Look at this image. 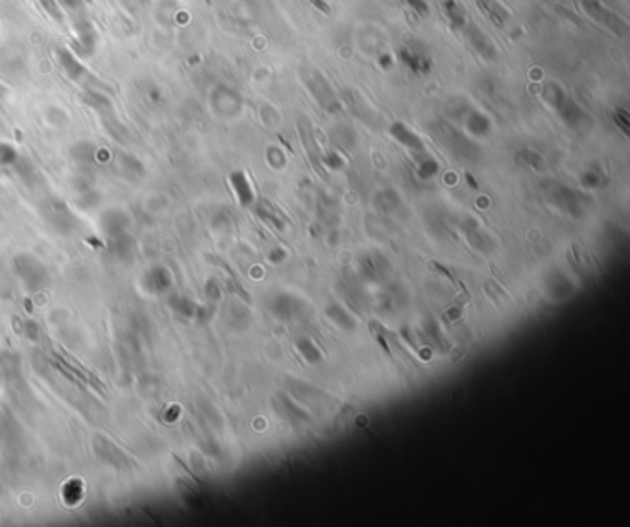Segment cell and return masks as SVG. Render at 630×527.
<instances>
[{
	"label": "cell",
	"instance_id": "1",
	"mask_svg": "<svg viewBox=\"0 0 630 527\" xmlns=\"http://www.w3.org/2000/svg\"><path fill=\"white\" fill-rule=\"evenodd\" d=\"M73 34H74V49L73 50L78 58H91L97 52L98 46V32L94 28L93 20L87 17H76L73 23Z\"/></svg>",
	"mask_w": 630,
	"mask_h": 527
},
{
	"label": "cell",
	"instance_id": "2",
	"mask_svg": "<svg viewBox=\"0 0 630 527\" xmlns=\"http://www.w3.org/2000/svg\"><path fill=\"white\" fill-rule=\"evenodd\" d=\"M56 61H58L59 68L63 70V74L69 77L70 82L74 83H85L87 80H91V74L85 68V65L80 61V58L67 46H58L56 49Z\"/></svg>",
	"mask_w": 630,
	"mask_h": 527
},
{
	"label": "cell",
	"instance_id": "3",
	"mask_svg": "<svg viewBox=\"0 0 630 527\" xmlns=\"http://www.w3.org/2000/svg\"><path fill=\"white\" fill-rule=\"evenodd\" d=\"M359 275L366 282H383L390 277V262L381 255H364L357 264Z\"/></svg>",
	"mask_w": 630,
	"mask_h": 527
},
{
	"label": "cell",
	"instance_id": "4",
	"mask_svg": "<svg viewBox=\"0 0 630 527\" xmlns=\"http://www.w3.org/2000/svg\"><path fill=\"white\" fill-rule=\"evenodd\" d=\"M272 312L278 319L292 321L303 312V303L298 297L290 296L287 291H281L272 299Z\"/></svg>",
	"mask_w": 630,
	"mask_h": 527
},
{
	"label": "cell",
	"instance_id": "5",
	"mask_svg": "<svg viewBox=\"0 0 630 527\" xmlns=\"http://www.w3.org/2000/svg\"><path fill=\"white\" fill-rule=\"evenodd\" d=\"M572 284L573 282L558 269L545 277V288H548V293L551 296L552 300L569 299V296H573Z\"/></svg>",
	"mask_w": 630,
	"mask_h": 527
},
{
	"label": "cell",
	"instance_id": "6",
	"mask_svg": "<svg viewBox=\"0 0 630 527\" xmlns=\"http://www.w3.org/2000/svg\"><path fill=\"white\" fill-rule=\"evenodd\" d=\"M326 315L335 326H338L344 332H353L357 329V321L346 308L338 305V303H329L326 306Z\"/></svg>",
	"mask_w": 630,
	"mask_h": 527
},
{
	"label": "cell",
	"instance_id": "7",
	"mask_svg": "<svg viewBox=\"0 0 630 527\" xmlns=\"http://www.w3.org/2000/svg\"><path fill=\"white\" fill-rule=\"evenodd\" d=\"M420 336L421 341H425V345H435L436 348H442V350H445V348L450 347V345H447V339H445V336L442 334V330H440V324L436 323L433 317H429V319L425 321L424 326H421Z\"/></svg>",
	"mask_w": 630,
	"mask_h": 527
},
{
	"label": "cell",
	"instance_id": "8",
	"mask_svg": "<svg viewBox=\"0 0 630 527\" xmlns=\"http://www.w3.org/2000/svg\"><path fill=\"white\" fill-rule=\"evenodd\" d=\"M466 236H468V242L471 243L477 251L486 253L492 249V246H490V238L484 236V232L477 227V223L475 222L466 227Z\"/></svg>",
	"mask_w": 630,
	"mask_h": 527
},
{
	"label": "cell",
	"instance_id": "9",
	"mask_svg": "<svg viewBox=\"0 0 630 527\" xmlns=\"http://www.w3.org/2000/svg\"><path fill=\"white\" fill-rule=\"evenodd\" d=\"M296 348H298V353L302 354L303 360L307 363H318L322 360L320 348H318L309 338H299L298 341H296Z\"/></svg>",
	"mask_w": 630,
	"mask_h": 527
},
{
	"label": "cell",
	"instance_id": "10",
	"mask_svg": "<svg viewBox=\"0 0 630 527\" xmlns=\"http://www.w3.org/2000/svg\"><path fill=\"white\" fill-rule=\"evenodd\" d=\"M35 2L39 4L41 10L49 15L50 19L54 20V23H59V25L63 23L65 13H63V8H61V4H59L58 0H35Z\"/></svg>",
	"mask_w": 630,
	"mask_h": 527
},
{
	"label": "cell",
	"instance_id": "11",
	"mask_svg": "<svg viewBox=\"0 0 630 527\" xmlns=\"http://www.w3.org/2000/svg\"><path fill=\"white\" fill-rule=\"evenodd\" d=\"M281 404H283V415L292 419V421H309V413L303 412L302 407L296 406L292 400H288L287 397H281Z\"/></svg>",
	"mask_w": 630,
	"mask_h": 527
},
{
	"label": "cell",
	"instance_id": "12",
	"mask_svg": "<svg viewBox=\"0 0 630 527\" xmlns=\"http://www.w3.org/2000/svg\"><path fill=\"white\" fill-rule=\"evenodd\" d=\"M233 184L235 189H237V193H239V198L242 203H249L252 201V190H249V184L246 181V177L242 174H235L233 175Z\"/></svg>",
	"mask_w": 630,
	"mask_h": 527
},
{
	"label": "cell",
	"instance_id": "13",
	"mask_svg": "<svg viewBox=\"0 0 630 527\" xmlns=\"http://www.w3.org/2000/svg\"><path fill=\"white\" fill-rule=\"evenodd\" d=\"M392 133H394V135H396L397 139L403 142V144L411 146V148H421L420 141H418V136H416L412 131L405 129L403 126H396V129H392Z\"/></svg>",
	"mask_w": 630,
	"mask_h": 527
},
{
	"label": "cell",
	"instance_id": "14",
	"mask_svg": "<svg viewBox=\"0 0 630 527\" xmlns=\"http://www.w3.org/2000/svg\"><path fill=\"white\" fill-rule=\"evenodd\" d=\"M61 8L67 11H73V13H82L87 0H58Z\"/></svg>",
	"mask_w": 630,
	"mask_h": 527
},
{
	"label": "cell",
	"instance_id": "15",
	"mask_svg": "<svg viewBox=\"0 0 630 527\" xmlns=\"http://www.w3.org/2000/svg\"><path fill=\"white\" fill-rule=\"evenodd\" d=\"M123 4L124 10H128L130 13H139L142 11V8L147 6V0H118Z\"/></svg>",
	"mask_w": 630,
	"mask_h": 527
},
{
	"label": "cell",
	"instance_id": "16",
	"mask_svg": "<svg viewBox=\"0 0 630 527\" xmlns=\"http://www.w3.org/2000/svg\"><path fill=\"white\" fill-rule=\"evenodd\" d=\"M270 260L274 262V264H279V262L287 260V251H285V249H281V247H278V249H274V251L270 253Z\"/></svg>",
	"mask_w": 630,
	"mask_h": 527
}]
</instances>
